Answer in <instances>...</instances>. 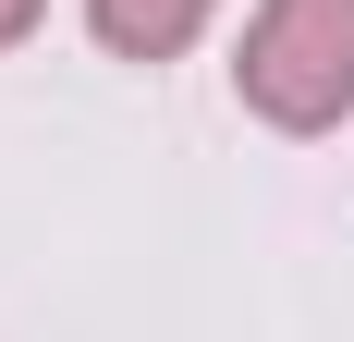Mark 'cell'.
I'll list each match as a JSON object with an SVG mask.
<instances>
[{
	"mask_svg": "<svg viewBox=\"0 0 354 342\" xmlns=\"http://www.w3.org/2000/svg\"><path fill=\"white\" fill-rule=\"evenodd\" d=\"M232 86L269 135H330L354 110V0H257Z\"/></svg>",
	"mask_w": 354,
	"mask_h": 342,
	"instance_id": "6da1fadb",
	"label": "cell"
},
{
	"mask_svg": "<svg viewBox=\"0 0 354 342\" xmlns=\"http://www.w3.org/2000/svg\"><path fill=\"white\" fill-rule=\"evenodd\" d=\"M208 12H220V0H86V25H98L110 62H171Z\"/></svg>",
	"mask_w": 354,
	"mask_h": 342,
	"instance_id": "7a4b0ae2",
	"label": "cell"
},
{
	"mask_svg": "<svg viewBox=\"0 0 354 342\" xmlns=\"http://www.w3.org/2000/svg\"><path fill=\"white\" fill-rule=\"evenodd\" d=\"M37 25V0H0V49H12V37H25Z\"/></svg>",
	"mask_w": 354,
	"mask_h": 342,
	"instance_id": "3957f363",
	"label": "cell"
}]
</instances>
